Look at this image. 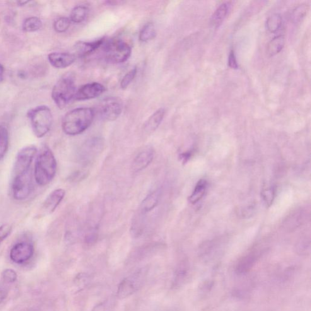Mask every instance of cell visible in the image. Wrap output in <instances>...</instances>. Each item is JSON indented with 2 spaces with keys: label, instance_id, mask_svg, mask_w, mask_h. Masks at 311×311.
Returning <instances> with one entry per match:
<instances>
[{
  "label": "cell",
  "instance_id": "obj_16",
  "mask_svg": "<svg viewBox=\"0 0 311 311\" xmlns=\"http://www.w3.org/2000/svg\"><path fill=\"white\" fill-rule=\"evenodd\" d=\"M104 38H100L92 42H80L76 43L74 46L75 55L77 57H83L96 51L104 43Z\"/></svg>",
  "mask_w": 311,
  "mask_h": 311
},
{
  "label": "cell",
  "instance_id": "obj_29",
  "mask_svg": "<svg viewBox=\"0 0 311 311\" xmlns=\"http://www.w3.org/2000/svg\"><path fill=\"white\" fill-rule=\"evenodd\" d=\"M71 20L68 18L62 17L58 18L54 23V30L59 33H65L68 30L71 25Z\"/></svg>",
  "mask_w": 311,
  "mask_h": 311
},
{
  "label": "cell",
  "instance_id": "obj_11",
  "mask_svg": "<svg viewBox=\"0 0 311 311\" xmlns=\"http://www.w3.org/2000/svg\"><path fill=\"white\" fill-rule=\"evenodd\" d=\"M103 148V142L99 137H95L88 140L83 145L80 153V159L84 164L92 161L96 156L102 151Z\"/></svg>",
  "mask_w": 311,
  "mask_h": 311
},
{
  "label": "cell",
  "instance_id": "obj_26",
  "mask_svg": "<svg viewBox=\"0 0 311 311\" xmlns=\"http://www.w3.org/2000/svg\"><path fill=\"white\" fill-rule=\"evenodd\" d=\"M282 23L281 16L278 14H274L267 19L266 26L267 30L271 33H276L280 28Z\"/></svg>",
  "mask_w": 311,
  "mask_h": 311
},
{
  "label": "cell",
  "instance_id": "obj_27",
  "mask_svg": "<svg viewBox=\"0 0 311 311\" xmlns=\"http://www.w3.org/2000/svg\"><path fill=\"white\" fill-rule=\"evenodd\" d=\"M309 11V6L306 4H300L294 9L292 14V20L294 23L300 22L305 17Z\"/></svg>",
  "mask_w": 311,
  "mask_h": 311
},
{
  "label": "cell",
  "instance_id": "obj_12",
  "mask_svg": "<svg viewBox=\"0 0 311 311\" xmlns=\"http://www.w3.org/2000/svg\"><path fill=\"white\" fill-rule=\"evenodd\" d=\"M66 192L62 189L54 190L48 195L41 206L39 214L45 216L54 212L64 199Z\"/></svg>",
  "mask_w": 311,
  "mask_h": 311
},
{
  "label": "cell",
  "instance_id": "obj_5",
  "mask_svg": "<svg viewBox=\"0 0 311 311\" xmlns=\"http://www.w3.org/2000/svg\"><path fill=\"white\" fill-rule=\"evenodd\" d=\"M102 46L105 59L113 64H122L131 56V46L120 38L105 41Z\"/></svg>",
  "mask_w": 311,
  "mask_h": 311
},
{
  "label": "cell",
  "instance_id": "obj_34",
  "mask_svg": "<svg viewBox=\"0 0 311 311\" xmlns=\"http://www.w3.org/2000/svg\"><path fill=\"white\" fill-rule=\"evenodd\" d=\"M191 152L187 151L185 153H183L180 155V159L182 160V162L185 163H186L188 160H189L190 158L191 157Z\"/></svg>",
  "mask_w": 311,
  "mask_h": 311
},
{
  "label": "cell",
  "instance_id": "obj_35",
  "mask_svg": "<svg viewBox=\"0 0 311 311\" xmlns=\"http://www.w3.org/2000/svg\"><path fill=\"white\" fill-rule=\"evenodd\" d=\"M8 291L5 290V289H0V304H1L3 301L5 300L8 296Z\"/></svg>",
  "mask_w": 311,
  "mask_h": 311
},
{
  "label": "cell",
  "instance_id": "obj_28",
  "mask_svg": "<svg viewBox=\"0 0 311 311\" xmlns=\"http://www.w3.org/2000/svg\"><path fill=\"white\" fill-rule=\"evenodd\" d=\"M276 196V189L272 186L264 187L262 190V196L267 206H271Z\"/></svg>",
  "mask_w": 311,
  "mask_h": 311
},
{
  "label": "cell",
  "instance_id": "obj_10",
  "mask_svg": "<svg viewBox=\"0 0 311 311\" xmlns=\"http://www.w3.org/2000/svg\"><path fill=\"white\" fill-rule=\"evenodd\" d=\"M34 254V247L33 244L29 242L16 243L12 248L10 251V258L14 262L21 264L30 261Z\"/></svg>",
  "mask_w": 311,
  "mask_h": 311
},
{
  "label": "cell",
  "instance_id": "obj_7",
  "mask_svg": "<svg viewBox=\"0 0 311 311\" xmlns=\"http://www.w3.org/2000/svg\"><path fill=\"white\" fill-rule=\"evenodd\" d=\"M122 110L123 102L120 98L108 97L100 101L95 112L102 120L112 122L120 116Z\"/></svg>",
  "mask_w": 311,
  "mask_h": 311
},
{
  "label": "cell",
  "instance_id": "obj_24",
  "mask_svg": "<svg viewBox=\"0 0 311 311\" xmlns=\"http://www.w3.org/2000/svg\"><path fill=\"white\" fill-rule=\"evenodd\" d=\"M9 147L8 130L4 125H0V161L5 156Z\"/></svg>",
  "mask_w": 311,
  "mask_h": 311
},
{
  "label": "cell",
  "instance_id": "obj_19",
  "mask_svg": "<svg viewBox=\"0 0 311 311\" xmlns=\"http://www.w3.org/2000/svg\"><path fill=\"white\" fill-rule=\"evenodd\" d=\"M230 8V3L229 2L221 4L212 16L211 24L212 26L215 28H218L225 20Z\"/></svg>",
  "mask_w": 311,
  "mask_h": 311
},
{
  "label": "cell",
  "instance_id": "obj_3",
  "mask_svg": "<svg viewBox=\"0 0 311 311\" xmlns=\"http://www.w3.org/2000/svg\"><path fill=\"white\" fill-rule=\"evenodd\" d=\"M76 92L74 75L67 73L55 83L52 91V99L58 107L64 108L75 99Z\"/></svg>",
  "mask_w": 311,
  "mask_h": 311
},
{
  "label": "cell",
  "instance_id": "obj_23",
  "mask_svg": "<svg viewBox=\"0 0 311 311\" xmlns=\"http://www.w3.org/2000/svg\"><path fill=\"white\" fill-rule=\"evenodd\" d=\"M156 31L153 23H148L142 28L139 33V40L142 42H148L155 38Z\"/></svg>",
  "mask_w": 311,
  "mask_h": 311
},
{
  "label": "cell",
  "instance_id": "obj_2",
  "mask_svg": "<svg viewBox=\"0 0 311 311\" xmlns=\"http://www.w3.org/2000/svg\"><path fill=\"white\" fill-rule=\"evenodd\" d=\"M57 161L51 149L47 146L41 148L36 158L34 167L35 182L40 186L49 184L57 172Z\"/></svg>",
  "mask_w": 311,
  "mask_h": 311
},
{
  "label": "cell",
  "instance_id": "obj_17",
  "mask_svg": "<svg viewBox=\"0 0 311 311\" xmlns=\"http://www.w3.org/2000/svg\"><path fill=\"white\" fill-rule=\"evenodd\" d=\"M161 192V189H156L147 195L140 206V213L146 214L153 211L158 206L160 201Z\"/></svg>",
  "mask_w": 311,
  "mask_h": 311
},
{
  "label": "cell",
  "instance_id": "obj_30",
  "mask_svg": "<svg viewBox=\"0 0 311 311\" xmlns=\"http://www.w3.org/2000/svg\"><path fill=\"white\" fill-rule=\"evenodd\" d=\"M137 72V67H134L132 69L128 72L124 77H123L121 82H120V87L122 89H125L129 86L134 80L135 77L136 76Z\"/></svg>",
  "mask_w": 311,
  "mask_h": 311
},
{
  "label": "cell",
  "instance_id": "obj_6",
  "mask_svg": "<svg viewBox=\"0 0 311 311\" xmlns=\"http://www.w3.org/2000/svg\"><path fill=\"white\" fill-rule=\"evenodd\" d=\"M148 270L142 268L126 277L118 287L117 295L120 299L125 298L136 293L144 286Z\"/></svg>",
  "mask_w": 311,
  "mask_h": 311
},
{
  "label": "cell",
  "instance_id": "obj_25",
  "mask_svg": "<svg viewBox=\"0 0 311 311\" xmlns=\"http://www.w3.org/2000/svg\"><path fill=\"white\" fill-rule=\"evenodd\" d=\"M42 26L40 19L36 16H31L26 18L23 24V30L27 33L35 32L40 30Z\"/></svg>",
  "mask_w": 311,
  "mask_h": 311
},
{
  "label": "cell",
  "instance_id": "obj_4",
  "mask_svg": "<svg viewBox=\"0 0 311 311\" xmlns=\"http://www.w3.org/2000/svg\"><path fill=\"white\" fill-rule=\"evenodd\" d=\"M33 133L42 138L49 131L53 123L51 110L47 106L42 105L33 108L28 113Z\"/></svg>",
  "mask_w": 311,
  "mask_h": 311
},
{
  "label": "cell",
  "instance_id": "obj_15",
  "mask_svg": "<svg viewBox=\"0 0 311 311\" xmlns=\"http://www.w3.org/2000/svg\"><path fill=\"white\" fill-rule=\"evenodd\" d=\"M76 56L74 54L68 52H52L48 55V60L52 66L62 69L71 66L76 61Z\"/></svg>",
  "mask_w": 311,
  "mask_h": 311
},
{
  "label": "cell",
  "instance_id": "obj_36",
  "mask_svg": "<svg viewBox=\"0 0 311 311\" xmlns=\"http://www.w3.org/2000/svg\"><path fill=\"white\" fill-rule=\"evenodd\" d=\"M4 69L3 65L0 64V82L3 81Z\"/></svg>",
  "mask_w": 311,
  "mask_h": 311
},
{
  "label": "cell",
  "instance_id": "obj_18",
  "mask_svg": "<svg viewBox=\"0 0 311 311\" xmlns=\"http://www.w3.org/2000/svg\"><path fill=\"white\" fill-rule=\"evenodd\" d=\"M165 108H160L149 117L144 125V130L148 133L156 131L162 122L165 115Z\"/></svg>",
  "mask_w": 311,
  "mask_h": 311
},
{
  "label": "cell",
  "instance_id": "obj_1",
  "mask_svg": "<svg viewBox=\"0 0 311 311\" xmlns=\"http://www.w3.org/2000/svg\"><path fill=\"white\" fill-rule=\"evenodd\" d=\"M95 116L93 108H77L70 111L63 119V131L69 136L82 133L92 124Z\"/></svg>",
  "mask_w": 311,
  "mask_h": 311
},
{
  "label": "cell",
  "instance_id": "obj_9",
  "mask_svg": "<svg viewBox=\"0 0 311 311\" xmlns=\"http://www.w3.org/2000/svg\"><path fill=\"white\" fill-rule=\"evenodd\" d=\"M37 148L34 146L25 147L18 152L16 159L13 169V177L28 172L30 170Z\"/></svg>",
  "mask_w": 311,
  "mask_h": 311
},
{
  "label": "cell",
  "instance_id": "obj_8",
  "mask_svg": "<svg viewBox=\"0 0 311 311\" xmlns=\"http://www.w3.org/2000/svg\"><path fill=\"white\" fill-rule=\"evenodd\" d=\"M33 189V178L31 170L28 172L13 177L12 191L14 199L23 201L28 198Z\"/></svg>",
  "mask_w": 311,
  "mask_h": 311
},
{
  "label": "cell",
  "instance_id": "obj_14",
  "mask_svg": "<svg viewBox=\"0 0 311 311\" xmlns=\"http://www.w3.org/2000/svg\"><path fill=\"white\" fill-rule=\"evenodd\" d=\"M154 150L153 147L147 146L137 153L132 163V169L138 172L148 167L153 161Z\"/></svg>",
  "mask_w": 311,
  "mask_h": 311
},
{
  "label": "cell",
  "instance_id": "obj_22",
  "mask_svg": "<svg viewBox=\"0 0 311 311\" xmlns=\"http://www.w3.org/2000/svg\"><path fill=\"white\" fill-rule=\"evenodd\" d=\"M89 9L85 6H77L72 9L70 14V20L75 23H80L86 20Z\"/></svg>",
  "mask_w": 311,
  "mask_h": 311
},
{
  "label": "cell",
  "instance_id": "obj_31",
  "mask_svg": "<svg viewBox=\"0 0 311 311\" xmlns=\"http://www.w3.org/2000/svg\"><path fill=\"white\" fill-rule=\"evenodd\" d=\"M2 279L4 282L8 283H14L17 278V274L13 269H7L1 274Z\"/></svg>",
  "mask_w": 311,
  "mask_h": 311
},
{
  "label": "cell",
  "instance_id": "obj_13",
  "mask_svg": "<svg viewBox=\"0 0 311 311\" xmlns=\"http://www.w3.org/2000/svg\"><path fill=\"white\" fill-rule=\"evenodd\" d=\"M105 87L102 84L93 82L86 84L77 90L75 100H86L98 97L105 92Z\"/></svg>",
  "mask_w": 311,
  "mask_h": 311
},
{
  "label": "cell",
  "instance_id": "obj_20",
  "mask_svg": "<svg viewBox=\"0 0 311 311\" xmlns=\"http://www.w3.org/2000/svg\"><path fill=\"white\" fill-rule=\"evenodd\" d=\"M285 43L284 36L279 35L270 41L267 47V54L269 56H274L281 51Z\"/></svg>",
  "mask_w": 311,
  "mask_h": 311
},
{
  "label": "cell",
  "instance_id": "obj_33",
  "mask_svg": "<svg viewBox=\"0 0 311 311\" xmlns=\"http://www.w3.org/2000/svg\"><path fill=\"white\" fill-rule=\"evenodd\" d=\"M229 66L232 69H238V65L237 64V59L235 55V52L233 50H231L230 54H229L228 60Z\"/></svg>",
  "mask_w": 311,
  "mask_h": 311
},
{
  "label": "cell",
  "instance_id": "obj_21",
  "mask_svg": "<svg viewBox=\"0 0 311 311\" xmlns=\"http://www.w3.org/2000/svg\"><path fill=\"white\" fill-rule=\"evenodd\" d=\"M207 182L206 180H201L197 183L194 191L189 196V201L190 203L195 204L199 202L203 197L206 192Z\"/></svg>",
  "mask_w": 311,
  "mask_h": 311
},
{
  "label": "cell",
  "instance_id": "obj_32",
  "mask_svg": "<svg viewBox=\"0 0 311 311\" xmlns=\"http://www.w3.org/2000/svg\"><path fill=\"white\" fill-rule=\"evenodd\" d=\"M13 228L8 224H4L0 226V245L11 234Z\"/></svg>",
  "mask_w": 311,
  "mask_h": 311
}]
</instances>
